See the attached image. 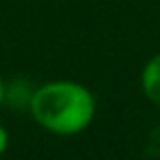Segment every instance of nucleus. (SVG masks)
<instances>
[{"label": "nucleus", "mask_w": 160, "mask_h": 160, "mask_svg": "<svg viewBox=\"0 0 160 160\" xmlns=\"http://www.w3.org/2000/svg\"><path fill=\"white\" fill-rule=\"evenodd\" d=\"M140 88L142 94L160 110V53L151 55L140 72Z\"/></svg>", "instance_id": "f03ea898"}, {"label": "nucleus", "mask_w": 160, "mask_h": 160, "mask_svg": "<svg viewBox=\"0 0 160 160\" xmlns=\"http://www.w3.org/2000/svg\"><path fill=\"white\" fill-rule=\"evenodd\" d=\"M9 147V132L5 129V125H0V156H2Z\"/></svg>", "instance_id": "7ed1b4c3"}, {"label": "nucleus", "mask_w": 160, "mask_h": 160, "mask_svg": "<svg viewBox=\"0 0 160 160\" xmlns=\"http://www.w3.org/2000/svg\"><path fill=\"white\" fill-rule=\"evenodd\" d=\"M5 99H7V86H5V79L0 77V108H2Z\"/></svg>", "instance_id": "20e7f679"}, {"label": "nucleus", "mask_w": 160, "mask_h": 160, "mask_svg": "<svg viewBox=\"0 0 160 160\" xmlns=\"http://www.w3.org/2000/svg\"><path fill=\"white\" fill-rule=\"evenodd\" d=\"M33 121L55 136H77L86 132L97 116L92 90L72 79H53L35 88L29 97Z\"/></svg>", "instance_id": "f257e3e1"}]
</instances>
